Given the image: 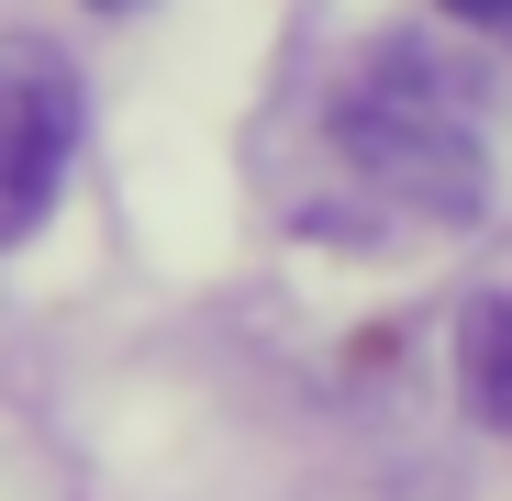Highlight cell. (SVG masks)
Returning a JSON list of instances; mask_svg holds the SVG:
<instances>
[{
  "instance_id": "cell-1",
  "label": "cell",
  "mask_w": 512,
  "mask_h": 501,
  "mask_svg": "<svg viewBox=\"0 0 512 501\" xmlns=\"http://www.w3.org/2000/svg\"><path fill=\"white\" fill-rule=\"evenodd\" d=\"M334 156L357 167V179L412 212V223H468L490 201V156H479V123L457 112V90L423 56H379L346 112H334Z\"/></svg>"
},
{
  "instance_id": "cell-2",
  "label": "cell",
  "mask_w": 512,
  "mask_h": 501,
  "mask_svg": "<svg viewBox=\"0 0 512 501\" xmlns=\"http://www.w3.org/2000/svg\"><path fill=\"white\" fill-rule=\"evenodd\" d=\"M78 156V78L56 45H0V245H23Z\"/></svg>"
},
{
  "instance_id": "cell-3",
  "label": "cell",
  "mask_w": 512,
  "mask_h": 501,
  "mask_svg": "<svg viewBox=\"0 0 512 501\" xmlns=\"http://www.w3.org/2000/svg\"><path fill=\"white\" fill-rule=\"evenodd\" d=\"M457 390L490 435H512V301H479L468 334H457Z\"/></svg>"
},
{
  "instance_id": "cell-4",
  "label": "cell",
  "mask_w": 512,
  "mask_h": 501,
  "mask_svg": "<svg viewBox=\"0 0 512 501\" xmlns=\"http://www.w3.org/2000/svg\"><path fill=\"white\" fill-rule=\"evenodd\" d=\"M446 12H457V23H479V34H501V45H512V0H446Z\"/></svg>"
},
{
  "instance_id": "cell-5",
  "label": "cell",
  "mask_w": 512,
  "mask_h": 501,
  "mask_svg": "<svg viewBox=\"0 0 512 501\" xmlns=\"http://www.w3.org/2000/svg\"><path fill=\"white\" fill-rule=\"evenodd\" d=\"M90 12H134V0H90Z\"/></svg>"
}]
</instances>
